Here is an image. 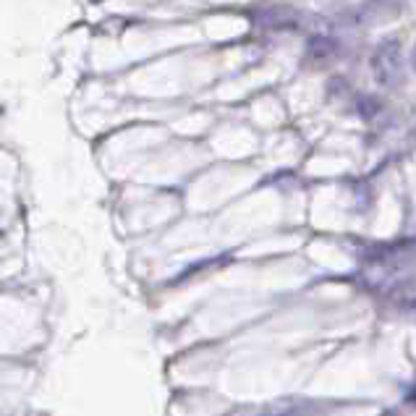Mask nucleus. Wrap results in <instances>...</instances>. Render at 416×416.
I'll use <instances>...</instances> for the list:
<instances>
[{
  "instance_id": "1",
  "label": "nucleus",
  "mask_w": 416,
  "mask_h": 416,
  "mask_svg": "<svg viewBox=\"0 0 416 416\" xmlns=\"http://www.w3.org/2000/svg\"><path fill=\"white\" fill-rule=\"evenodd\" d=\"M372 76L383 89H395L403 79V61H400V42L395 37H385L375 48L372 58Z\"/></svg>"
},
{
  "instance_id": "2",
  "label": "nucleus",
  "mask_w": 416,
  "mask_h": 416,
  "mask_svg": "<svg viewBox=\"0 0 416 416\" xmlns=\"http://www.w3.org/2000/svg\"><path fill=\"white\" fill-rule=\"evenodd\" d=\"M403 9V0H364L356 9V24H380L385 19L398 16Z\"/></svg>"
},
{
  "instance_id": "3",
  "label": "nucleus",
  "mask_w": 416,
  "mask_h": 416,
  "mask_svg": "<svg viewBox=\"0 0 416 416\" xmlns=\"http://www.w3.org/2000/svg\"><path fill=\"white\" fill-rule=\"evenodd\" d=\"M336 53H338V45L330 34H312L309 42H306V56L314 58L317 63L336 58Z\"/></svg>"
},
{
  "instance_id": "4",
  "label": "nucleus",
  "mask_w": 416,
  "mask_h": 416,
  "mask_svg": "<svg viewBox=\"0 0 416 416\" xmlns=\"http://www.w3.org/2000/svg\"><path fill=\"white\" fill-rule=\"evenodd\" d=\"M380 108H383V105L377 103L372 95H361L359 100H356V110H359L367 120L375 118V113H380Z\"/></svg>"
},
{
  "instance_id": "5",
  "label": "nucleus",
  "mask_w": 416,
  "mask_h": 416,
  "mask_svg": "<svg viewBox=\"0 0 416 416\" xmlns=\"http://www.w3.org/2000/svg\"><path fill=\"white\" fill-rule=\"evenodd\" d=\"M411 68L416 71V45H414V50H411Z\"/></svg>"
}]
</instances>
